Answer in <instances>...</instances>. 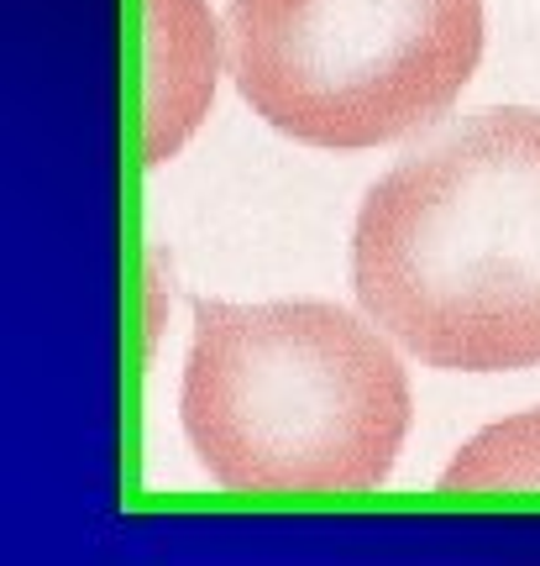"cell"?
Returning a JSON list of instances; mask_svg holds the SVG:
<instances>
[{
  "label": "cell",
  "instance_id": "obj_2",
  "mask_svg": "<svg viewBox=\"0 0 540 566\" xmlns=\"http://www.w3.org/2000/svg\"><path fill=\"white\" fill-rule=\"evenodd\" d=\"M179 420L231 493H362L399 462L409 378L341 304L200 300Z\"/></svg>",
  "mask_w": 540,
  "mask_h": 566
},
{
  "label": "cell",
  "instance_id": "obj_4",
  "mask_svg": "<svg viewBox=\"0 0 540 566\" xmlns=\"http://www.w3.org/2000/svg\"><path fill=\"white\" fill-rule=\"evenodd\" d=\"M216 27L200 0H147V163L179 153L216 90Z\"/></svg>",
  "mask_w": 540,
  "mask_h": 566
},
{
  "label": "cell",
  "instance_id": "obj_1",
  "mask_svg": "<svg viewBox=\"0 0 540 566\" xmlns=\"http://www.w3.org/2000/svg\"><path fill=\"white\" fill-rule=\"evenodd\" d=\"M352 289L430 367H540V111L488 105L388 168L357 210Z\"/></svg>",
  "mask_w": 540,
  "mask_h": 566
},
{
  "label": "cell",
  "instance_id": "obj_5",
  "mask_svg": "<svg viewBox=\"0 0 540 566\" xmlns=\"http://www.w3.org/2000/svg\"><path fill=\"white\" fill-rule=\"evenodd\" d=\"M446 493H540V409L478 430L440 472Z\"/></svg>",
  "mask_w": 540,
  "mask_h": 566
},
{
  "label": "cell",
  "instance_id": "obj_3",
  "mask_svg": "<svg viewBox=\"0 0 540 566\" xmlns=\"http://www.w3.org/2000/svg\"><path fill=\"white\" fill-rule=\"evenodd\" d=\"M482 59V0H231L226 63L262 122L378 147L451 111Z\"/></svg>",
  "mask_w": 540,
  "mask_h": 566
}]
</instances>
